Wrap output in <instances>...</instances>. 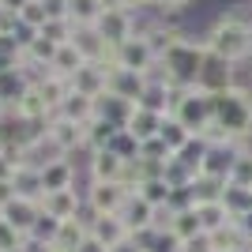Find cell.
Listing matches in <instances>:
<instances>
[{"label":"cell","mask_w":252,"mask_h":252,"mask_svg":"<svg viewBox=\"0 0 252 252\" xmlns=\"http://www.w3.org/2000/svg\"><path fill=\"white\" fill-rule=\"evenodd\" d=\"M207 42H203V34L200 38H192V34H185L173 49L158 61V68L151 75L155 79H162L166 87H196V79H200V72H203V61H207Z\"/></svg>","instance_id":"obj_1"},{"label":"cell","mask_w":252,"mask_h":252,"mask_svg":"<svg viewBox=\"0 0 252 252\" xmlns=\"http://www.w3.org/2000/svg\"><path fill=\"white\" fill-rule=\"evenodd\" d=\"M203 42H207V49L215 53V57H222V61L249 64V57H252V23L241 19V15L230 8L226 15H219V19L203 31Z\"/></svg>","instance_id":"obj_2"},{"label":"cell","mask_w":252,"mask_h":252,"mask_svg":"<svg viewBox=\"0 0 252 252\" xmlns=\"http://www.w3.org/2000/svg\"><path fill=\"white\" fill-rule=\"evenodd\" d=\"M211 105H215V121L226 128L230 139H245L252 136V83L230 87V91H219L211 94Z\"/></svg>","instance_id":"obj_3"},{"label":"cell","mask_w":252,"mask_h":252,"mask_svg":"<svg viewBox=\"0 0 252 252\" xmlns=\"http://www.w3.org/2000/svg\"><path fill=\"white\" fill-rule=\"evenodd\" d=\"M169 117H177L192 136H200L203 128L215 121L211 94H207V91H200V87H177V91H173V109H169Z\"/></svg>","instance_id":"obj_4"},{"label":"cell","mask_w":252,"mask_h":252,"mask_svg":"<svg viewBox=\"0 0 252 252\" xmlns=\"http://www.w3.org/2000/svg\"><path fill=\"white\" fill-rule=\"evenodd\" d=\"M83 200H87V219L94 215H121V207L128 203V189L117 181H87L83 185Z\"/></svg>","instance_id":"obj_5"},{"label":"cell","mask_w":252,"mask_h":252,"mask_svg":"<svg viewBox=\"0 0 252 252\" xmlns=\"http://www.w3.org/2000/svg\"><path fill=\"white\" fill-rule=\"evenodd\" d=\"M237 83H245L241 64L222 61V57L207 53V61H203V72H200V79H196V87L207 91V94H219V91H230V87H237Z\"/></svg>","instance_id":"obj_6"},{"label":"cell","mask_w":252,"mask_h":252,"mask_svg":"<svg viewBox=\"0 0 252 252\" xmlns=\"http://www.w3.org/2000/svg\"><path fill=\"white\" fill-rule=\"evenodd\" d=\"M45 139H49L53 147H57V155H87V143H83V125H75V121H68V117H49V125H45Z\"/></svg>","instance_id":"obj_7"},{"label":"cell","mask_w":252,"mask_h":252,"mask_svg":"<svg viewBox=\"0 0 252 252\" xmlns=\"http://www.w3.org/2000/svg\"><path fill=\"white\" fill-rule=\"evenodd\" d=\"M117 68H128V72L151 75V72L158 68V53L151 49V42L143 38V34H136V38H128L125 45H117Z\"/></svg>","instance_id":"obj_8"},{"label":"cell","mask_w":252,"mask_h":252,"mask_svg":"<svg viewBox=\"0 0 252 252\" xmlns=\"http://www.w3.org/2000/svg\"><path fill=\"white\" fill-rule=\"evenodd\" d=\"M94 31L109 45H125L128 38H136V15H132V8H105Z\"/></svg>","instance_id":"obj_9"},{"label":"cell","mask_w":252,"mask_h":252,"mask_svg":"<svg viewBox=\"0 0 252 252\" xmlns=\"http://www.w3.org/2000/svg\"><path fill=\"white\" fill-rule=\"evenodd\" d=\"M42 211L53 215V219H79L87 211V200H83V189L75 185V189H64V192H45L42 196Z\"/></svg>","instance_id":"obj_10"},{"label":"cell","mask_w":252,"mask_h":252,"mask_svg":"<svg viewBox=\"0 0 252 252\" xmlns=\"http://www.w3.org/2000/svg\"><path fill=\"white\" fill-rule=\"evenodd\" d=\"M15 117H19V121H31V125H49V117H53V105L45 102L42 87L34 83V79H31L27 87H23L19 102H15Z\"/></svg>","instance_id":"obj_11"},{"label":"cell","mask_w":252,"mask_h":252,"mask_svg":"<svg viewBox=\"0 0 252 252\" xmlns=\"http://www.w3.org/2000/svg\"><path fill=\"white\" fill-rule=\"evenodd\" d=\"M0 219L11 222L19 233H31L34 222L42 219V200H27V196H15V200H8L4 207H0Z\"/></svg>","instance_id":"obj_12"},{"label":"cell","mask_w":252,"mask_h":252,"mask_svg":"<svg viewBox=\"0 0 252 252\" xmlns=\"http://www.w3.org/2000/svg\"><path fill=\"white\" fill-rule=\"evenodd\" d=\"M237 143H211L207 147V155H203V166H200V173L203 177H219V181H230V169H233V162H237Z\"/></svg>","instance_id":"obj_13"},{"label":"cell","mask_w":252,"mask_h":252,"mask_svg":"<svg viewBox=\"0 0 252 252\" xmlns=\"http://www.w3.org/2000/svg\"><path fill=\"white\" fill-rule=\"evenodd\" d=\"M42 185H45V192L75 189V185H79V169H75V162H72L68 155L53 158V162H45V166H42Z\"/></svg>","instance_id":"obj_14"},{"label":"cell","mask_w":252,"mask_h":252,"mask_svg":"<svg viewBox=\"0 0 252 252\" xmlns=\"http://www.w3.org/2000/svg\"><path fill=\"white\" fill-rule=\"evenodd\" d=\"M72 91H79V94H87V98H102L105 91H109V68L87 61L83 68L72 75Z\"/></svg>","instance_id":"obj_15"},{"label":"cell","mask_w":252,"mask_h":252,"mask_svg":"<svg viewBox=\"0 0 252 252\" xmlns=\"http://www.w3.org/2000/svg\"><path fill=\"white\" fill-rule=\"evenodd\" d=\"M147 83H151V75H143V72L109 68V94H117V98H128V102L139 105V94L147 91Z\"/></svg>","instance_id":"obj_16"},{"label":"cell","mask_w":252,"mask_h":252,"mask_svg":"<svg viewBox=\"0 0 252 252\" xmlns=\"http://www.w3.org/2000/svg\"><path fill=\"white\" fill-rule=\"evenodd\" d=\"M125 166L128 162H121L113 151H94V155H87V181H117L121 185Z\"/></svg>","instance_id":"obj_17"},{"label":"cell","mask_w":252,"mask_h":252,"mask_svg":"<svg viewBox=\"0 0 252 252\" xmlns=\"http://www.w3.org/2000/svg\"><path fill=\"white\" fill-rule=\"evenodd\" d=\"M155 211L143 196H128V203L121 207V222L128 226V233H139V230H155Z\"/></svg>","instance_id":"obj_18"},{"label":"cell","mask_w":252,"mask_h":252,"mask_svg":"<svg viewBox=\"0 0 252 252\" xmlns=\"http://www.w3.org/2000/svg\"><path fill=\"white\" fill-rule=\"evenodd\" d=\"M132 113H136V102H128V98H117L109 91L98 98V117H105L113 128H128L132 125Z\"/></svg>","instance_id":"obj_19"},{"label":"cell","mask_w":252,"mask_h":252,"mask_svg":"<svg viewBox=\"0 0 252 252\" xmlns=\"http://www.w3.org/2000/svg\"><path fill=\"white\" fill-rule=\"evenodd\" d=\"M57 117H68V121H75V125H87V121L98 117V98H87V94H79V91H72V94L61 102Z\"/></svg>","instance_id":"obj_20"},{"label":"cell","mask_w":252,"mask_h":252,"mask_svg":"<svg viewBox=\"0 0 252 252\" xmlns=\"http://www.w3.org/2000/svg\"><path fill=\"white\" fill-rule=\"evenodd\" d=\"M91 233H94L105 249H113L117 241L132 237V233H128V226L121 222V215H94V219H91Z\"/></svg>","instance_id":"obj_21"},{"label":"cell","mask_w":252,"mask_h":252,"mask_svg":"<svg viewBox=\"0 0 252 252\" xmlns=\"http://www.w3.org/2000/svg\"><path fill=\"white\" fill-rule=\"evenodd\" d=\"M87 237H91V219L79 215V219H64L61 222V233H57L53 245H61L64 252H79V245H83Z\"/></svg>","instance_id":"obj_22"},{"label":"cell","mask_w":252,"mask_h":252,"mask_svg":"<svg viewBox=\"0 0 252 252\" xmlns=\"http://www.w3.org/2000/svg\"><path fill=\"white\" fill-rule=\"evenodd\" d=\"M203 245H207V252H237V249H245V245H249V237L241 233V226H237V219H233L230 226H222V230L207 233V237H203Z\"/></svg>","instance_id":"obj_23"},{"label":"cell","mask_w":252,"mask_h":252,"mask_svg":"<svg viewBox=\"0 0 252 252\" xmlns=\"http://www.w3.org/2000/svg\"><path fill=\"white\" fill-rule=\"evenodd\" d=\"M34 83L42 87V94H45V102L53 105V113L61 109V102H64V98L72 94V79H64V75H57V72H53V68H45V72L38 75Z\"/></svg>","instance_id":"obj_24"},{"label":"cell","mask_w":252,"mask_h":252,"mask_svg":"<svg viewBox=\"0 0 252 252\" xmlns=\"http://www.w3.org/2000/svg\"><path fill=\"white\" fill-rule=\"evenodd\" d=\"M105 4L102 0H68V19H72L75 31H87V27H98Z\"/></svg>","instance_id":"obj_25"},{"label":"cell","mask_w":252,"mask_h":252,"mask_svg":"<svg viewBox=\"0 0 252 252\" xmlns=\"http://www.w3.org/2000/svg\"><path fill=\"white\" fill-rule=\"evenodd\" d=\"M162 121H166V113H155V109H143V105H136L128 132H132V136L143 143V139H155L158 132H162Z\"/></svg>","instance_id":"obj_26"},{"label":"cell","mask_w":252,"mask_h":252,"mask_svg":"<svg viewBox=\"0 0 252 252\" xmlns=\"http://www.w3.org/2000/svg\"><path fill=\"white\" fill-rule=\"evenodd\" d=\"M139 105H143V109H155V113H166V117H169V109H173V87H166L162 79H155V75H151L147 91L139 94Z\"/></svg>","instance_id":"obj_27"},{"label":"cell","mask_w":252,"mask_h":252,"mask_svg":"<svg viewBox=\"0 0 252 252\" xmlns=\"http://www.w3.org/2000/svg\"><path fill=\"white\" fill-rule=\"evenodd\" d=\"M196 215H200V222H203V233H215V230H222V226L233 222V215L226 211L222 200H200L196 203Z\"/></svg>","instance_id":"obj_28"},{"label":"cell","mask_w":252,"mask_h":252,"mask_svg":"<svg viewBox=\"0 0 252 252\" xmlns=\"http://www.w3.org/2000/svg\"><path fill=\"white\" fill-rule=\"evenodd\" d=\"M11 185H15V196H27V200H42L45 196L42 169H34V166H19L15 177H11Z\"/></svg>","instance_id":"obj_29"},{"label":"cell","mask_w":252,"mask_h":252,"mask_svg":"<svg viewBox=\"0 0 252 252\" xmlns=\"http://www.w3.org/2000/svg\"><path fill=\"white\" fill-rule=\"evenodd\" d=\"M169 230L177 233V241H181V245H192V241H200V237H207V233H203L200 215H196V207H192V211H177Z\"/></svg>","instance_id":"obj_30"},{"label":"cell","mask_w":252,"mask_h":252,"mask_svg":"<svg viewBox=\"0 0 252 252\" xmlns=\"http://www.w3.org/2000/svg\"><path fill=\"white\" fill-rule=\"evenodd\" d=\"M83 64H87V57L79 53V45H75V42H64L61 49H57V57H53L49 68H53L57 75H64V79H72V75L79 72Z\"/></svg>","instance_id":"obj_31"},{"label":"cell","mask_w":252,"mask_h":252,"mask_svg":"<svg viewBox=\"0 0 252 252\" xmlns=\"http://www.w3.org/2000/svg\"><path fill=\"white\" fill-rule=\"evenodd\" d=\"M117 128L105 121V117H94V121H87L83 125V143H87V155H94V151H105L109 147V139H113Z\"/></svg>","instance_id":"obj_32"},{"label":"cell","mask_w":252,"mask_h":252,"mask_svg":"<svg viewBox=\"0 0 252 252\" xmlns=\"http://www.w3.org/2000/svg\"><path fill=\"white\" fill-rule=\"evenodd\" d=\"M139 147H143V143H139V139L132 136L128 128H117V132H113V139H109V147H105V151H113V155L121 158V162H136V158H139Z\"/></svg>","instance_id":"obj_33"},{"label":"cell","mask_w":252,"mask_h":252,"mask_svg":"<svg viewBox=\"0 0 252 252\" xmlns=\"http://www.w3.org/2000/svg\"><path fill=\"white\" fill-rule=\"evenodd\" d=\"M158 136L166 139V147L173 151V155H181V151L189 147V139H192V132L185 125H181L177 117H166V121H162V132H158Z\"/></svg>","instance_id":"obj_34"},{"label":"cell","mask_w":252,"mask_h":252,"mask_svg":"<svg viewBox=\"0 0 252 252\" xmlns=\"http://www.w3.org/2000/svg\"><path fill=\"white\" fill-rule=\"evenodd\" d=\"M169 192H173V185H169L166 177H158V181H143L136 196H143L151 207H166V203H169Z\"/></svg>","instance_id":"obj_35"},{"label":"cell","mask_w":252,"mask_h":252,"mask_svg":"<svg viewBox=\"0 0 252 252\" xmlns=\"http://www.w3.org/2000/svg\"><path fill=\"white\" fill-rule=\"evenodd\" d=\"M222 203H226V211H230L233 219H241V215H249L252 211V189H226V196H222Z\"/></svg>","instance_id":"obj_36"},{"label":"cell","mask_w":252,"mask_h":252,"mask_svg":"<svg viewBox=\"0 0 252 252\" xmlns=\"http://www.w3.org/2000/svg\"><path fill=\"white\" fill-rule=\"evenodd\" d=\"M230 185L233 189H252V151H241L237 162L230 169Z\"/></svg>","instance_id":"obj_37"},{"label":"cell","mask_w":252,"mask_h":252,"mask_svg":"<svg viewBox=\"0 0 252 252\" xmlns=\"http://www.w3.org/2000/svg\"><path fill=\"white\" fill-rule=\"evenodd\" d=\"M166 207L173 211V215H177V211H192L196 207V185H173Z\"/></svg>","instance_id":"obj_38"},{"label":"cell","mask_w":252,"mask_h":252,"mask_svg":"<svg viewBox=\"0 0 252 252\" xmlns=\"http://www.w3.org/2000/svg\"><path fill=\"white\" fill-rule=\"evenodd\" d=\"M38 34H45L49 42H57V45H64V42H72L75 38V27H72V19H49L42 27Z\"/></svg>","instance_id":"obj_39"},{"label":"cell","mask_w":252,"mask_h":252,"mask_svg":"<svg viewBox=\"0 0 252 252\" xmlns=\"http://www.w3.org/2000/svg\"><path fill=\"white\" fill-rule=\"evenodd\" d=\"M57 233H61V219H53V215L42 211V219L34 222L31 237H34V241H42V245H53V241H57Z\"/></svg>","instance_id":"obj_40"},{"label":"cell","mask_w":252,"mask_h":252,"mask_svg":"<svg viewBox=\"0 0 252 252\" xmlns=\"http://www.w3.org/2000/svg\"><path fill=\"white\" fill-rule=\"evenodd\" d=\"M139 158H151V162H169V158H173V151L166 147V139H162V136H155V139H143Z\"/></svg>","instance_id":"obj_41"},{"label":"cell","mask_w":252,"mask_h":252,"mask_svg":"<svg viewBox=\"0 0 252 252\" xmlns=\"http://www.w3.org/2000/svg\"><path fill=\"white\" fill-rule=\"evenodd\" d=\"M19 19H23V27H27V31H42L45 23H49V15H45V8L38 4V0H31V4L19 11Z\"/></svg>","instance_id":"obj_42"},{"label":"cell","mask_w":252,"mask_h":252,"mask_svg":"<svg viewBox=\"0 0 252 252\" xmlns=\"http://www.w3.org/2000/svg\"><path fill=\"white\" fill-rule=\"evenodd\" d=\"M23 241H27V233H19L11 222L0 219V252H15V249H23Z\"/></svg>","instance_id":"obj_43"},{"label":"cell","mask_w":252,"mask_h":252,"mask_svg":"<svg viewBox=\"0 0 252 252\" xmlns=\"http://www.w3.org/2000/svg\"><path fill=\"white\" fill-rule=\"evenodd\" d=\"M49 19H68V0H38Z\"/></svg>","instance_id":"obj_44"},{"label":"cell","mask_w":252,"mask_h":252,"mask_svg":"<svg viewBox=\"0 0 252 252\" xmlns=\"http://www.w3.org/2000/svg\"><path fill=\"white\" fill-rule=\"evenodd\" d=\"M189 4L192 0H158V11H162V15H181Z\"/></svg>","instance_id":"obj_45"},{"label":"cell","mask_w":252,"mask_h":252,"mask_svg":"<svg viewBox=\"0 0 252 252\" xmlns=\"http://www.w3.org/2000/svg\"><path fill=\"white\" fill-rule=\"evenodd\" d=\"M15 169H19V162L0 151V181H11V177H15Z\"/></svg>","instance_id":"obj_46"},{"label":"cell","mask_w":252,"mask_h":252,"mask_svg":"<svg viewBox=\"0 0 252 252\" xmlns=\"http://www.w3.org/2000/svg\"><path fill=\"white\" fill-rule=\"evenodd\" d=\"M79 252H109V249H105V245H102V241H98L94 233H91V237H87V241H83V245H79Z\"/></svg>","instance_id":"obj_47"},{"label":"cell","mask_w":252,"mask_h":252,"mask_svg":"<svg viewBox=\"0 0 252 252\" xmlns=\"http://www.w3.org/2000/svg\"><path fill=\"white\" fill-rule=\"evenodd\" d=\"M109 252H143V249L136 245V237H125V241H117V245H113Z\"/></svg>","instance_id":"obj_48"},{"label":"cell","mask_w":252,"mask_h":252,"mask_svg":"<svg viewBox=\"0 0 252 252\" xmlns=\"http://www.w3.org/2000/svg\"><path fill=\"white\" fill-rule=\"evenodd\" d=\"M8 200H15V185H11V181H0V207Z\"/></svg>","instance_id":"obj_49"},{"label":"cell","mask_w":252,"mask_h":252,"mask_svg":"<svg viewBox=\"0 0 252 252\" xmlns=\"http://www.w3.org/2000/svg\"><path fill=\"white\" fill-rule=\"evenodd\" d=\"M27 4H31V0H0V8H8V11H15V15H19V11L27 8Z\"/></svg>","instance_id":"obj_50"},{"label":"cell","mask_w":252,"mask_h":252,"mask_svg":"<svg viewBox=\"0 0 252 252\" xmlns=\"http://www.w3.org/2000/svg\"><path fill=\"white\" fill-rule=\"evenodd\" d=\"M237 226H241V233H245V237H249V241H252V211H249V215H241V219H237Z\"/></svg>","instance_id":"obj_51"},{"label":"cell","mask_w":252,"mask_h":252,"mask_svg":"<svg viewBox=\"0 0 252 252\" xmlns=\"http://www.w3.org/2000/svg\"><path fill=\"white\" fill-rule=\"evenodd\" d=\"M105 8H132V0H102Z\"/></svg>","instance_id":"obj_52"},{"label":"cell","mask_w":252,"mask_h":252,"mask_svg":"<svg viewBox=\"0 0 252 252\" xmlns=\"http://www.w3.org/2000/svg\"><path fill=\"white\" fill-rule=\"evenodd\" d=\"M151 4H158V0H132V8H151Z\"/></svg>","instance_id":"obj_53"},{"label":"cell","mask_w":252,"mask_h":252,"mask_svg":"<svg viewBox=\"0 0 252 252\" xmlns=\"http://www.w3.org/2000/svg\"><path fill=\"white\" fill-rule=\"evenodd\" d=\"M237 252H252V241H249V245H245V249H237Z\"/></svg>","instance_id":"obj_54"},{"label":"cell","mask_w":252,"mask_h":252,"mask_svg":"<svg viewBox=\"0 0 252 252\" xmlns=\"http://www.w3.org/2000/svg\"><path fill=\"white\" fill-rule=\"evenodd\" d=\"M249 72H252V57H249Z\"/></svg>","instance_id":"obj_55"},{"label":"cell","mask_w":252,"mask_h":252,"mask_svg":"<svg viewBox=\"0 0 252 252\" xmlns=\"http://www.w3.org/2000/svg\"><path fill=\"white\" fill-rule=\"evenodd\" d=\"M15 252H27V249H15Z\"/></svg>","instance_id":"obj_56"}]
</instances>
